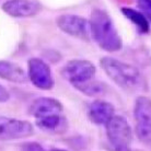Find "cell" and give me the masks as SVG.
<instances>
[{
    "label": "cell",
    "instance_id": "obj_20",
    "mask_svg": "<svg viewBox=\"0 0 151 151\" xmlns=\"http://www.w3.org/2000/svg\"><path fill=\"white\" fill-rule=\"evenodd\" d=\"M147 19H148V21H149V23H151V15H148Z\"/></svg>",
    "mask_w": 151,
    "mask_h": 151
},
{
    "label": "cell",
    "instance_id": "obj_3",
    "mask_svg": "<svg viewBox=\"0 0 151 151\" xmlns=\"http://www.w3.org/2000/svg\"><path fill=\"white\" fill-rule=\"evenodd\" d=\"M105 126L111 150L130 151L129 146L132 141V129L126 118L121 115H114Z\"/></svg>",
    "mask_w": 151,
    "mask_h": 151
},
{
    "label": "cell",
    "instance_id": "obj_2",
    "mask_svg": "<svg viewBox=\"0 0 151 151\" xmlns=\"http://www.w3.org/2000/svg\"><path fill=\"white\" fill-rule=\"evenodd\" d=\"M101 67L109 78L122 89L129 92L145 89L146 83L144 77L135 66L113 57H103L101 59Z\"/></svg>",
    "mask_w": 151,
    "mask_h": 151
},
{
    "label": "cell",
    "instance_id": "obj_6",
    "mask_svg": "<svg viewBox=\"0 0 151 151\" xmlns=\"http://www.w3.org/2000/svg\"><path fill=\"white\" fill-rule=\"evenodd\" d=\"M27 78L34 87L41 90H52L55 86L52 70L41 58L33 57L27 61Z\"/></svg>",
    "mask_w": 151,
    "mask_h": 151
},
{
    "label": "cell",
    "instance_id": "obj_1",
    "mask_svg": "<svg viewBox=\"0 0 151 151\" xmlns=\"http://www.w3.org/2000/svg\"><path fill=\"white\" fill-rule=\"evenodd\" d=\"M89 23L91 37L103 50L109 53L121 50L123 47V41L107 12L101 9L93 10L90 15Z\"/></svg>",
    "mask_w": 151,
    "mask_h": 151
},
{
    "label": "cell",
    "instance_id": "obj_12",
    "mask_svg": "<svg viewBox=\"0 0 151 151\" xmlns=\"http://www.w3.org/2000/svg\"><path fill=\"white\" fill-rule=\"evenodd\" d=\"M0 78L13 83H25L27 75L18 64L9 60H0Z\"/></svg>",
    "mask_w": 151,
    "mask_h": 151
},
{
    "label": "cell",
    "instance_id": "obj_7",
    "mask_svg": "<svg viewBox=\"0 0 151 151\" xmlns=\"http://www.w3.org/2000/svg\"><path fill=\"white\" fill-rule=\"evenodd\" d=\"M56 25L64 33L80 38L83 41H89L91 37L90 23L89 20L77 14H61L56 19Z\"/></svg>",
    "mask_w": 151,
    "mask_h": 151
},
{
    "label": "cell",
    "instance_id": "obj_19",
    "mask_svg": "<svg viewBox=\"0 0 151 151\" xmlns=\"http://www.w3.org/2000/svg\"><path fill=\"white\" fill-rule=\"evenodd\" d=\"M9 99H10L9 91H8L2 84H0V103L7 102V101H9Z\"/></svg>",
    "mask_w": 151,
    "mask_h": 151
},
{
    "label": "cell",
    "instance_id": "obj_14",
    "mask_svg": "<svg viewBox=\"0 0 151 151\" xmlns=\"http://www.w3.org/2000/svg\"><path fill=\"white\" fill-rule=\"evenodd\" d=\"M121 10L123 12V14L132 24L136 25L140 33H148L149 32V30H150V23L148 21L147 17L142 12H139L135 10V9H132V8L128 7H123Z\"/></svg>",
    "mask_w": 151,
    "mask_h": 151
},
{
    "label": "cell",
    "instance_id": "obj_8",
    "mask_svg": "<svg viewBox=\"0 0 151 151\" xmlns=\"http://www.w3.org/2000/svg\"><path fill=\"white\" fill-rule=\"evenodd\" d=\"M1 9L13 18H31L40 12L41 4L35 0H7Z\"/></svg>",
    "mask_w": 151,
    "mask_h": 151
},
{
    "label": "cell",
    "instance_id": "obj_16",
    "mask_svg": "<svg viewBox=\"0 0 151 151\" xmlns=\"http://www.w3.org/2000/svg\"><path fill=\"white\" fill-rule=\"evenodd\" d=\"M135 132L142 144L151 147V123H137Z\"/></svg>",
    "mask_w": 151,
    "mask_h": 151
},
{
    "label": "cell",
    "instance_id": "obj_15",
    "mask_svg": "<svg viewBox=\"0 0 151 151\" xmlns=\"http://www.w3.org/2000/svg\"><path fill=\"white\" fill-rule=\"evenodd\" d=\"M73 87L82 94L88 95V96H101L105 94L107 91V87L105 83L93 79L79 83V84H75Z\"/></svg>",
    "mask_w": 151,
    "mask_h": 151
},
{
    "label": "cell",
    "instance_id": "obj_9",
    "mask_svg": "<svg viewBox=\"0 0 151 151\" xmlns=\"http://www.w3.org/2000/svg\"><path fill=\"white\" fill-rule=\"evenodd\" d=\"M63 104L54 98H38L35 99L29 107V113L35 118H41L53 114H61Z\"/></svg>",
    "mask_w": 151,
    "mask_h": 151
},
{
    "label": "cell",
    "instance_id": "obj_11",
    "mask_svg": "<svg viewBox=\"0 0 151 151\" xmlns=\"http://www.w3.org/2000/svg\"><path fill=\"white\" fill-rule=\"evenodd\" d=\"M36 125L44 132L64 134L68 129L67 118L61 114H53L45 117L36 118Z\"/></svg>",
    "mask_w": 151,
    "mask_h": 151
},
{
    "label": "cell",
    "instance_id": "obj_13",
    "mask_svg": "<svg viewBox=\"0 0 151 151\" xmlns=\"http://www.w3.org/2000/svg\"><path fill=\"white\" fill-rule=\"evenodd\" d=\"M134 116L137 123H151V99L138 96L135 102Z\"/></svg>",
    "mask_w": 151,
    "mask_h": 151
},
{
    "label": "cell",
    "instance_id": "obj_10",
    "mask_svg": "<svg viewBox=\"0 0 151 151\" xmlns=\"http://www.w3.org/2000/svg\"><path fill=\"white\" fill-rule=\"evenodd\" d=\"M115 109L110 102L96 100L88 107V117L96 125H105L114 116Z\"/></svg>",
    "mask_w": 151,
    "mask_h": 151
},
{
    "label": "cell",
    "instance_id": "obj_18",
    "mask_svg": "<svg viewBox=\"0 0 151 151\" xmlns=\"http://www.w3.org/2000/svg\"><path fill=\"white\" fill-rule=\"evenodd\" d=\"M22 151H45L40 144L36 142H27L22 145Z\"/></svg>",
    "mask_w": 151,
    "mask_h": 151
},
{
    "label": "cell",
    "instance_id": "obj_4",
    "mask_svg": "<svg viewBox=\"0 0 151 151\" xmlns=\"http://www.w3.org/2000/svg\"><path fill=\"white\" fill-rule=\"evenodd\" d=\"M95 72L96 68L93 63L84 59H73L65 65L60 73L65 80L75 86L93 79Z\"/></svg>",
    "mask_w": 151,
    "mask_h": 151
},
{
    "label": "cell",
    "instance_id": "obj_5",
    "mask_svg": "<svg viewBox=\"0 0 151 151\" xmlns=\"http://www.w3.org/2000/svg\"><path fill=\"white\" fill-rule=\"evenodd\" d=\"M34 134L30 122L0 115V141H10L30 137Z\"/></svg>",
    "mask_w": 151,
    "mask_h": 151
},
{
    "label": "cell",
    "instance_id": "obj_21",
    "mask_svg": "<svg viewBox=\"0 0 151 151\" xmlns=\"http://www.w3.org/2000/svg\"><path fill=\"white\" fill-rule=\"evenodd\" d=\"M52 151H67V150H63V149H54Z\"/></svg>",
    "mask_w": 151,
    "mask_h": 151
},
{
    "label": "cell",
    "instance_id": "obj_17",
    "mask_svg": "<svg viewBox=\"0 0 151 151\" xmlns=\"http://www.w3.org/2000/svg\"><path fill=\"white\" fill-rule=\"evenodd\" d=\"M138 7L144 11L145 15H151V0H137Z\"/></svg>",
    "mask_w": 151,
    "mask_h": 151
}]
</instances>
